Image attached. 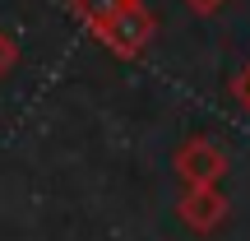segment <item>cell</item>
Segmentation results:
<instances>
[{
	"instance_id": "277c9868",
	"label": "cell",
	"mask_w": 250,
	"mask_h": 241,
	"mask_svg": "<svg viewBox=\"0 0 250 241\" xmlns=\"http://www.w3.org/2000/svg\"><path fill=\"white\" fill-rule=\"evenodd\" d=\"M130 0H74V9H79L83 19H88V28H98V23H107L116 9H125Z\"/></svg>"
},
{
	"instance_id": "7a4b0ae2",
	"label": "cell",
	"mask_w": 250,
	"mask_h": 241,
	"mask_svg": "<svg viewBox=\"0 0 250 241\" xmlns=\"http://www.w3.org/2000/svg\"><path fill=\"white\" fill-rule=\"evenodd\" d=\"M227 153L218 149L213 139H204V134H195V139H186L176 149V176L186 181V186H218V181L227 176Z\"/></svg>"
},
{
	"instance_id": "3957f363",
	"label": "cell",
	"mask_w": 250,
	"mask_h": 241,
	"mask_svg": "<svg viewBox=\"0 0 250 241\" xmlns=\"http://www.w3.org/2000/svg\"><path fill=\"white\" fill-rule=\"evenodd\" d=\"M176 214H181V223H186L190 232H204L208 237V232H218V227L227 223V199H223L218 186H186Z\"/></svg>"
},
{
	"instance_id": "5b68a950",
	"label": "cell",
	"mask_w": 250,
	"mask_h": 241,
	"mask_svg": "<svg viewBox=\"0 0 250 241\" xmlns=\"http://www.w3.org/2000/svg\"><path fill=\"white\" fill-rule=\"evenodd\" d=\"M9 65H14V42H9V37L0 33V79L9 74Z\"/></svg>"
},
{
	"instance_id": "8992f818",
	"label": "cell",
	"mask_w": 250,
	"mask_h": 241,
	"mask_svg": "<svg viewBox=\"0 0 250 241\" xmlns=\"http://www.w3.org/2000/svg\"><path fill=\"white\" fill-rule=\"evenodd\" d=\"M232 88H236V98H241V107L250 111V70H246V74H236V84H232Z\"/></svg>"
},
{
	"instance_id": "6da1fadb",
	"label": "cell",
	"mask_w": 250,
	"mask_h": 241,
	"mask_svg": "<svg viewBox=\"0 0 250 241\" xmlns=\"http://www.w3.org/2000/svg\"><path fill=\"white\" fill-rule=\"evenodd\" d=\"M153 28L158 23H153V14L144 9V0H130L125 9H116V14H111L107 23H98L93 33L121 56H144V46L153 42Z\"/></svg>"
},
{
	"instance_id": "52a82bcc",
	"label": "cell",
	"mask_w": 250,
	"mask_h": 241,
	"mask_svg": "<svg viewBox=\"0 0 250 241\" xmlns=\"http://www.w3.org/2000/svg\"><path fill=\"white\" fill-rule=\"evenodd\" d=\"M190 9H195V14H218V9L227 5V0H186Z\"/></svg>"
}]
</instances>
